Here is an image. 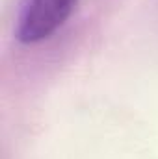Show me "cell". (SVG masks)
<instances>
[{
  "label": "cell",
  "mask_w": 158,
  "mask_h": 159,
  "mask_svg": "<svg viewBox=\"0 0 158 159\" xmlns=\"http://www.w3.org/2000/svg\"><path fill=\"white\" fill-rule=\"evenodd\" d=\"M78 0H21L15 17V39L37 44L50 39L73 15Z\"/></svg>",
  "instance_id": "6da1fadb"
}]
</instances>
